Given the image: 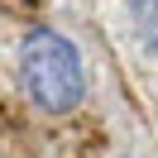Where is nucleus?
Masks as SVG:
<instances>
[{
  "instance_id": "f257e3e1",
  "label": "nucleus",
  "mask_w": 158,
  "mask_h": 158,
  "mask_svg": "<svg viewBox=\"0 0 158 158\" xmlns=\"http://www.w3.org/2000/svg\"><path fill=\"white\" fill-rule=\"evenodd\" d=\"M19 86L43 115H72L86 101V67L67 34L29 29L19 43Z\"/></svg>"
},
{
  "instance_id": "f03ea898",
  "label": "nucleus",
  "mask_w": 158,
  "mask_h": 158,
  "mask_svg": "<svg viewBox=\"0 0 158 158\" xmlns=\"http://www.w3.org/2000/svg\"><path fill=\"white\" fill-rule=\"evenodd\" d=\"M129 19H134V34L148 53H158V0H129Z\"/></svg>"
}]
</instances>
